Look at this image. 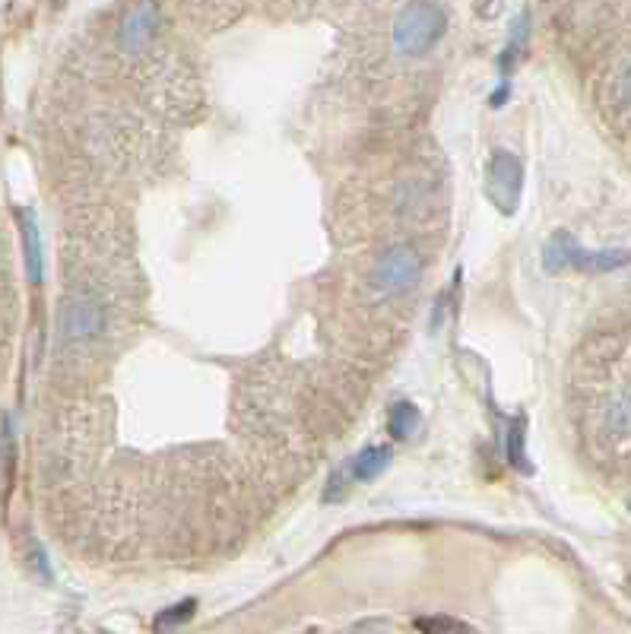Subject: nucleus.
Wrapping results in <instances>:
<instances>
[{
  "label": "nucleus",
  "instance_id": "obj_12",
  "mask_svg": "<svg viewBox=\"0 0 631 634\" xmlns=\"http://www.w3.org/2000/svg\"><path fill=\"white\" fill-rule=\"evenodd\" d=\"M508 460L517 466V470H530V463H527V457H524V419H517L514 422V428L508 432Z\"/></svg>",
  "mask_w": 631,
  "mask_h": 634
},
{
  "label": "nucleus",
  "instance_id": "obj_13",
  "mask_svg": "<svg viewBox=\"0 0 631 634\" xmlns=\"http://www.w3.org/2000/svg\"><path fill=\"white\" fill-rule=\"evenodd\" d=\"M619 99H622L625 105H631V67L622 73V80H619Z\"/></svg>",
  "mask_w": 631,
  "mask_h": 634
},
{
  "label": "nucleus",
  "instance_id": "obj_8",
  "mask_svg": "<svg viewBox=\"0 0 631 634\" xmlns=\"http://www.w3.org/2000/svg\"><path fill=\"white\" fill-rule=\"evenodd\" d=\"M387 466H391V447H365V451L356 457V463H352V476H356L359 482H371L375 476H381Z\"/></svg>",
  "mask_w": 631,
  "mask_h": 634
},
{
  "label": "nucleus",
  "instance_id": "obj_10",
  "mask_svg": "<svg viewBox=\"0 0 631 634\" xmlns=\"http://www.w3.org/2000/svg\"><path fill=\"white\" fill-rule=\"evenodd\" d=\"M422 428V416H419V409L413 403H406L400 400L394 409H391V435L400 438V441H410L416 432Z\"/></svg>",
  "mask_w": 631,
  "mask_h": 634
},
{
  "label": "nucleus",
  "instance_id": "obj_2",
  "mask_svg": "<svg viewBox=\"0 0 631 634\" xmlns=\"http://www.w3.org/2000/svg\"><path fill=\"white\" fill-rule=\"evenodd\" d=\"M521 188H524V165H521V159L505 153V149H498V153L492 156V162H489V181H486L489 200L508 216V213L517 210Z\"/></svg>",
  "mask_w": 631,
  "mask_h": 634
},
{
  "label": "nucleus",
  "instance_id": "obj_9",
  "mask_svg": "<svg viewBox=\"0 0 631 634\" xmlns=\"http://www.w3.org/2000/svg\"><path fill=\"white\" fill-rule=\"evenodd\" d=\"M23 241H26V270L32 283H42V238L32 216H23Z\"/></svg>",
  "mask_w": 631,
  "mask_h": 634
},
{
  "label": "nucleus",
  "instance_id": "obj_5",
  "mask_svg": "<svg viewBox=\"0 0 631 634\" xmlns=\"http://www.w3.org/2000/svg\"><path fill=\"white\" fill-rule=\"evenodd\" d=\"M156 26H159V10L153 4H137L131 7V13L124 16V23H121V48L124 51H143L146 45H150V39L156 35Z\"/></svg>",
  "mask_w": 631,
  "mask_h": 634
},
{
  "label": "nucleus",
  "instance_id": "obj_7",
  "mask_svg": "<svg viewBox=\"0 0 631 634\" xmlns=\"http://www.w3.org/2000/svg\"><path fill=\"white\" fill-rule=\"evenodd\" d=\"M574 248H578V241H574L568 232H555L546 248H543V267L549 273H562V270H571V254Z\"/></svg>",
  "mask_w": 631,
  "mask_h": 634
},
{
  "label": "nucleus",
  "instance_id": "obj_11",
  "mask_svg": "<svg viewBox=\"0 0 631 634\" xmlns=\"http://www.w3.org/2000/svg\"><path fill=\"white\" fill-rule=\"evenodd\" d=\"M194 609H197V603L194 600H184V603H178V606H172V609H165V612H159L156 615V622H153V628L159 631V634H169V631H175L178 625H184L194 615Z\"/></svg>",
  "mask_w": 631,
  "mask_h": 634
},
{
  "label": "nucleus",
  "instance_id": "obj_3",
  "mask_svg": "<svg viewBox=\"0 0 631 634\" xmlns=\"http://www.w3.org/2000/svg\"><path fill=\"white\" fill-rule=\"evenodd\" d=\"M419 276H422V257L413 248H391L378 260L375 276H371V279H375L378 292L394 295V292H403V289L416 286Z\"/></svg>",
  "mask_w": 631,
  "mask_h": 634
},
{
  "label": "nucleus",
  "instance_id": "obj_4",
  "mask_svg": "<svg viewBox=\"0 0 631 634\" xmlns=\"http://www.w3.org/2000/svg\"><path fill=\"white\" fill-rule=\"evenodd\" d=\"M105 330V311L96 298H70L61 311V337L67 343L92 340Z\"/></svg>",
  "mask_w": 631,
  "mask_h": 634
},
{
  "label": "nucleus",
  "instance_id": "obj_1",
  "mask_svg": "<svg viewBox=\"0 0 631 634\" xmlns=\"http://www.w3.org/2000/svg\"><path fill=\"white\" fill-rule=\"evenodd\" d=\"M444 29H448V20L438 4H406L394 20V48L406 58H419L435 48Z\"/></svg>",
  "mask_w": 631,
  "mask_h": 634
},
{
  "label": "nucleus",
  "instance_id": "obj_6",
  "mask_svg": "<svg viewBox=\"0 0 631 634\" xmlns=\"http://www.w3.org/2000/svg\"><path fill=\"white\" fill-rule=\"evenodd\" d=\"M631 260L628 251L622 248H606V251H587V248H574L571 257V270H581V273H606V270H619Z\"/></svg>",
  "mask_w": 631,
  "mask_h": 634
}]
</instances>
